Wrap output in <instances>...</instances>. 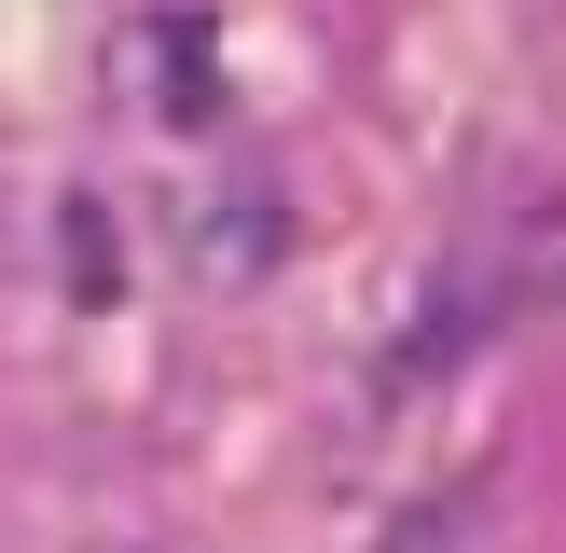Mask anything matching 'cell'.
<instances>
[{"label": "cell", "instance_id": "6da1fadb", "mask_svg": "<svg viewBox=\"0 0 566 553\" xmlns=\"http://www.w3.org/2000/svg\"><path fill=\"white\" fill-rule=\"evenodd\" d=\"M470 525H484V498H442V512H415L387 553H470Z\"/></svg>", "mask_w": 566, "mask_h": 553}, {"label": "cell", "instance_id": "7a4b0ae2", "mask_svg": "<svg viewBox=\"0 0 566 553\" xmlns=\"http://www.w3.org/2000/svg\"><path fill=\"white\" fill-rule=\"evenodd\" d=\"M70 276H83V291H111V236H97V208H70Z\"/></svg>", "mask_w": 566, "mask_h": 553}]
</instances>
